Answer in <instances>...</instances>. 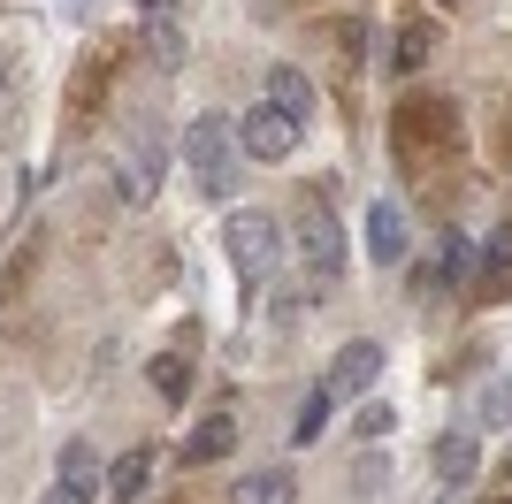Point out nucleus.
I'll list each match as a JSON object with an SVG mask.
<instances>
[{
  "instance_id": "1",
  "label": "nucleus",
  "mask_w": 512,
  "mask_h": 504,
  "mask_svg": "<svg viewBox=\"0 0 512 504\" xmlns=\"http://www.w3.org/2000/svg\"><path fill=\"white\" fill-rule=\"evenodd\" d=\"M390 138H398V153H406L413 168L451 161V153H459V107L436 100V92H413V100H398V115H390Z\"/></svg>"
},
{
  "instance_id": "2",
  "label": "nucleus",
  "mask_w": 512,
  "mask_h": 504,
  "mask_svg": "<svg viewBox=\"0 0 512 504\" xmlns=\"http://www.w3.org/2000/svg\"><path fill=\"white\" fill-rule=\"evenodd\" d=\"M184 161H192L207 199H230L237 191V130L222 123V115H199V123L184 130Z\"/></svg>"
},
{
  "instance_id": "3",
  "label": "nucleus",
  "mask_w": 512,
  "mask_h": 504,
  "mask_svg": "<svg viewBox=\"0 0 512 504\" xmlns=\"http://www.w3.org/2000/svg\"><path fill=\"white\" fill-rule=\"evenodd\" d=\"M291 252H299V268L314 275V283H329V275L344 268V230H337V214L321 207V199H299V222H291Z\"/></svg>"
},
{
  "instance_id": "4",
  "label": "nucleus",
  "mask_w": 512,
  "mask_h": 504,
  "mask_svg": "<svg viewBox=\"0 0 512 504\" xmlns=\"http://www.w3.org/2000/svg\"><path fill=\"white\" fill-rule=\"evenodd\" d=\"M222 245H230V260H237V275H245V291L253 283H268V268H276V222L268 214H230V230H222Z\"/></svg>"
},
{
  "instance_id": "5",
  "label": "nucleus",
  "mask_w": 512,
  "mask_h": 504,
  "mask_svg": "<svg viewBox=\"0 0 512 504\" xmlns=\"http://www.w3.org/2000/svg\"><path fill=\"white\" fill-rule=\"evenodd\" d=\"M237 146L253 153V161H291V146H299V123H291L276 100H260V107H245V123H237Z\"/></svg>"
},
{
  "instance_id": "6",
  "label": "nucleus",
  "mask_w": 512,
  "mask_h": 504,
  "mask_svg": "<svg viewBox=\"0 0 512 504\" xmlns=\"http://www.w3.org/2000/svg\"><path fill=\"white\" fill-rule=\"evenodd\" d=\"M375 375H383V344H367V336H360V344H344V352H337V367H329L321 382H329V398H367Z\"/></svg>"
},
{
  "instance_id": "7",
  "label": "nucleus",
  "mask_w": 512,
  "mask_h": 504,
  "mask_svg": "<svg viewBox=\"0 0 512 504\" xmlns=\"http://www.w3.org/2000/svg\"><path fill=\"white\" fill-rule=\"evenodd\" d=\"M474 298H512V222H497L490 245H482V268H474Z\"/></svg>"
},
{
  "instance_id": "8",
  "label": "nucleus",
  "mask_w": 512,
  "mask_h": 504,
  "mask_svg": "<svg viewBox=\"0 0 512 504\" xmlns=\"http://www.w3.org/2000/svg\"><path fill=\"white\" fill-rule=\"evenodd\" d=\"M115 62H123V39H100V46H92V62L77 69V123H92V107L107 100V77H115Z\"/></svg>"
},
{
  "instance_id": "9",
  "label": "nucleus",
  "mask_w": 512,
  "mask_h": 504,
  "mask_svg": "<svg viewBox=\"0 0 512 504\" xmlns=\"http://www.w3.org/2000/svg\"><path fill=\"white\" fill-rule=\"evenodd\" d=\"M367 252H375L383 268L406 260V214H398V199H375V207H367Z\"/></svg>"
},
{
  "instance_id": "10",
  "label": "nucleus",
  "mask_w": 512,
  "mask_h": 504,
  "mask_svg": "<svg viewBox=\"0 0 512 504\" xmlns=\"http://www.w3.org/2000/svg\"><path fill=\"white\" fill-rule=\"evenodd\" d=\"M230 451H237V420L230 413H207L192 436H184V466H214V459H230Z\"/></svg>"
},
{
  "instance_id": "11",
  "label": "nucleus",
  "mask_w": 512,
  "mask_h": 504,
  "mask_svg": "<svg viewBox=\"0 0 512 504\" xmlns=\"http://www.w3.org/2000/svg\"><path fill=\"white\" fill-rule=\"evenodd\" d=\"M268 100H276L291 123H306V115H314V84H306V69L276 62V69H268Z\"/></svg>"
},
{
  "instance_id": "12",
  "label": "nucleus",
  "mask_w": 512,
  "mask_h": 504,
  "mask_svg": "<svg viewBox=\"0 0 512 504\" xmlns=\"http://www.w3.org/2000/svg\"><path fill=\"white\" fill-rule=\"evenodd\" d=\"M291 497H299V474H291V466H260V474L237 482V504H291Z\"/></svg>"
},
{
  "instance_id": "13",
  "label": "nucleus",
  "mask_w": 512,
  "mask_h": 504,
  "mask_svg": "<svg viewBox=\"0 0 512 504\" xmlns=\"http://www.w3.org/2000/svg\"><path fill=\"white\" fill-rule=\"evenodd\" d=\"M428 466H436V482H467V474H474V436H467V428H451V436H436Z\"/></svg>"
},
{
  "instance_id": "14",
  "label": "nucleus",
  "mask_w": 512,
  "mask_h": 504,
  "mask_svg": "<svg viewBox=\"0 0 512 504\" xmlns=\"http://www.w3.org/2000/svg\"><path fill=\"white\" fill-rule=\"evenodd\" d=\"M146 382H153V390H161L169 405H184V390H192V359H184V352H153Z\"/></svg>"
},
{
  "instance_id": "15",
  "label": "nucleus",
  "mask_w": 512,
  "mask_h": 504,
  "mask_svg": "<svg viewBox=\"0 0 512 504\" xmlns=\"http://www.w3.org/2000/svg\"><path fill=\"white\" fill-rule=\"evenodd\" d=\"M505 420H512V367L474 390V428H505Z\"/></svg>"
},
{
  "instance_id": "16",
  "label": "nucleus",
  "mask_w": 512,
  "mask_h": 504,
  "mask_svg": "<svg viewBox=\"0 0 512 504\" xmlns=\"http://www.w3.org/2000/svg\"><path fill=\"white\" fill-rule=\"evenodd\" d=\"M146 451H123V459H115V466H107V497H115V504H130V497H138V489H146Z\"/></svg>"
},
{
  "instance_id": "17",
  "label": "nucleus",
  "mask_w": 512,
  "mask_h": 504,
  "mask_svg": "<svg viewBox=\"0 0 512 504\" xmlns=\"http://www.w3.org/2000/svg\"><path fill=\"white\" fill-rule=\"evenodd\" d=\"M62 482L69 489H100V451H92V443H62Z\"/></svg>"
},
{
  "instance_id": "18",
  "label": "nucleus",
  "mask_w": 512,
  "mask_h": 504,
  "mask_svg": "<svg viewBox=\"0 0 512 504\" xmlns=\"http://www.w3.org/2000/svg\"><path fill=\"white\" fill-rule=\"evenodd\" d=\"M329 382H314V390H306V405H299V420H291V443H314L321 428H329Z\"/></svg>"
},
{
  "instance_id": "19",
  "label": "nucleus",
  "mask_w": 512,
  "mask_h": 504,
  "mask_svg": "<svg viewBox=\"0 0 512 504\" xmlns=\"http://www.w3.org/2000/svg\"><path fill=\"white\" fill-rule=\"evenodd\" d=\"M146 54H153L161 69H176V62H184V31H176L169 16H153V23H146Z\"/></svg>"
},
{
  "instance_id": "20",
  "label": "nucleus",
  "mask_w": 512,
  "mask_h": 504,
  "mask_svg": "<svg viewBox=\"0 0 512 504\" xmlns=\"http://www.w3.org/2000/svg\"><path fill=\"white\" fill-rule=\"evenodd\" d=\"M428 54H436V23H406V31H398V69L413 77Z\"/></svg>"
},
{
  "instance_id": "21",
  "label": "nucleus",
  "mask_w": 512,
  "mask_h": 504,
  "mask_svg": "<svg viewBox=\"0 0 512 504\" xmlns=\"http://www.w3.org/2000/svg\"><path fill=\"white\" fill-rule=\"evenodd\" d=\"M39 252H46V237H23V252L0 268V298H16L23 283H31V268H39Z\"/></svg>"
},
{
  "instance_id": "22",
  "label": "nucleus",
  "mask_w": 512,
  "mask_h": 504,
  "mask_svg": "<svg viewBox=\"0 0 512 504\" xmlns=\"http://www.w3.org/2000/svg\"><path fill=\"white\" fill-rule=\"evenodd\" d=\"M375 436H390V405H367L360 413V443H375Z\"/></svg>"
},
{
  "instance_id": "23",
  "label": "nucleus",
  "mask_w": 512,
  "mask_h": 504,
  "mask_svg": "<svg viewBox=\"0 0 512 504\" xmlns=\"http://www.w3.org/2000/svg\"><path fill=\"white\" fill-rule=\"evenodd\" d=\"M46 504H85V489H69V482H54V489H46Z\"/></svg>"
},
{
  "instance_id": "24",
  "label": "nucleus",
  "mask_w": 512,
  "mask_h": 504,
  "mask_svg": "<svg viewBox=\"0 0 512 504\" xmlns=\"http://www.w3.org/2000/svg\"><path fill=\"white\" fill-rule=\"evenodd\" d=\"M505 474H512V451H505Z\"/></svg>"
},
{
  "instance_id": "25",
  "label": "nucleus",
  "mask_w": 512,
  "mask_h": 504,
  "mask_svg": "<svg viewBox=\"0 0 512 504\" xmlns=\"http://www.w3.org/2000/svg\"><path fill=\"white\" fill-rule=\"evenodd\" d=\"M490 504H512V497H490Z\"/></svg>"
},
{
  "instance_id": "26",
  "label": "nucleus",
  "mask_w": 512,
  "mask_h": 504,
  "mask_svg": "<svg viewBox=\"0 0 512 504\" xmlns=\"http://www.w3.org/2000/svg\"><path fill=\"white\" fill-rule=\"evenodd\" d=\"M146 8H161V0H146Z\"/></svg>"
}]
</instances>
